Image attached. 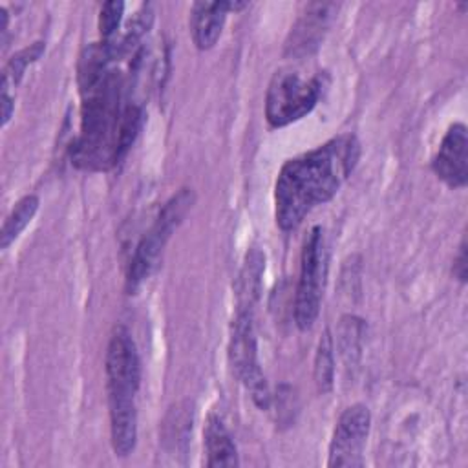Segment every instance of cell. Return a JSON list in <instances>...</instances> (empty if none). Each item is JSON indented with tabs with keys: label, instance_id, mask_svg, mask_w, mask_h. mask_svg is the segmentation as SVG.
<instances>
[{
	"label": "cell",
	"instance_id": "ac0fdd59",
	"mask_svg": "<svg viewBox=\"0 0 468 468\" xmlns=\"http://www.w3.org/2000/svg\"><path fill=\"white\" fill-rule=\"evenodd\" d=\"M122 11H124V4L121 0H112L106 2L101 7L99 13V33L102 37V40H112L119 29L121 18H122Z\"/></svg>",
	"mask_w": 468,
	"mask_h": 468
},
{
	"label": "cell",
	"instance_id": "30bf717a",
	"mask_svg": "<svg viewBox=\"0 0 468 468\" xmlns=\"http://www.w3.org/2000/svg\"><path fill=\"white\" fill-rule=\"evenodd\" d=\"M335 7H336L335 4H322V2L305 5V11L291 27V35L287 40V51L292 57L309 55L318 48Z\"/></svg>",
	"mask_w": 468,
	"mask_h": 468
},
{
	"label": "cell",
	"instance_id": "ffe728a7",
	"mask_svg": "<svg viewBox=\"0 0 468 468\" xmlns=\"http://www.w3.org/2000/svg\"><path fill=\"white\" fill-rule=\"evenodd\" d=\"M2 126H5L13 115L15 110V99L9 95V91H2Z\"/></svg>",
	"mask_w": 468,
	"mask_h": 468
},
{
	"label": "cell",
	"instance_id": "ba28073f",
	"mask_svg": "<svg viewBox=\"0 0 468 468\" xmlns=\"http://www.w3.org/2000/svg\"><path fill=\"white\" fill-rule=\"evenodd\" d=\"M371 428V413L364 404L342 411L329 444L327 466H362V452Z\"/></svg>",
	"mask_w": 468,
	"mask_h": 468
},
{
	"label": "cell",
	"instance_id": "3957f363",
	"mask_svg": "<svg viewBox=\"0 0 468 468\" xmlns=\"http://www.w3.org/2000/svg\"><path fill=\"white\" fill-rule=\"evenodd\" d=\"M194 192L192 188H181L176 196H172L161 212L157 214L154 225L144 232L141 241L135 247V252L130 260L128 272H126V291L128 294L135 292L139 285L150 276L152 269L155 267L166 241L170 239L172 232L179 227L186 212L192 208Z\"/></svg>",
	"mask_w": 468,
	"mask_h": 468
},
{
	"label": "cell",
	"instance_id": "5bb4252c",
	"mask_svg": "<svg viewBox=\"0 0 468 468\" xmlns=\"http://www.w3.org/2000/svg\"><path fill=\"white\" fill-rule=\"evenodd\" d=\"M38 205H40V201L35 194L24 196L15 205V208L9 212V216L5 218L4 225H2V232H0V247L2 249H7L20 236V232L27 227V223L37 214Z\"/></svg>",
	"mask_w": 468,
	"mask_h": 468
},
{
	"label": "cell",
	"instance_id": "6da1fadb",
	"mask_svg": "<svg viewBox=\"0 0 468 468\" xmlns=\"http://www.w3.org/2000/svg\"><path fill=\"white\" fill-rule=\"evenodd\" d=\"M360 157V143L342 133L314 150L289 159L274 185V214L282 230H294L316 207L329 201L351 176Z\"/></svg>",
	"mask_w": 468,
	"mask_h": 468
},
{
	"label": "cell",
	"instance_id": "d6986e66",
	"mask_svg": "<svg viewBox=\"0 0 468 468\" xmlns=\"http://www.w3.org/2000/svg\"><path fill=\"white\" fill-rule=\"evenodd\" d=\"M453 274L459 282H466V276H468V260H466V238L461 239V245H459V252L453 260Z\"/></svg>",
	"mask_w": 468,
	"mask_h": 468
},
{
	"label": "cell",
	"instance_id": "277c9868",
	"mask_svg": "<svg viewBox=\"0 0 468 468\" xmlns=\"http://www.w3.org/2000/svg\"><path fill=\"white\" fill-rule=\"evenodd\" d=\"M324 82L320 77L303 79L291 69L272 75L265 93V119L272 128L287 126L305 117L318 104Z\"/></svg>",
	"mask_w": 468,
	"mask_h": 468
},
{
	"label": "cell",
	"instance_id": "e0dca14e",
	"mask_svg": "<svg viewBox=\"0 0 468 468\" xmlns=\"http://www.w3.org/2000/svg\"><path fill=\"white\" fill-rule=\"evenodd\" d=\"M364 324L356 316H344L340 324V351L346 362L353 364L360 355V338H362Z\"/></svg>",
	"mask_w": 468,
	"mask_h": 468
},
{
	"label": "cell",
	"instance_id": "5b68a950",
	"mask_svg": "<svg viewBox=\"0 0 468 468\" xmlns=\"http://www.w3.org/2000/svg\"><path fill=\"white\" fill-rule=\"evenodd\" d=\"M325 261L324 230L322 227H313L302 247L300 276L294 298V322L302 331L311 329L318 318L327 269Z\"/></svg>",
	"mask_w": 468,
	"mask_h": 468
},
{
	"label": "cell",
	"instance_id": "7c38bea8",
	"mask_svg": "<svg viewBox=\"0 0 468 468\" xmlns=\"http://www.w3.org/2000/svg\"><path fill=\"white\" fill-rule=\"evenodd\" d=\"M205 450H207V466H238V450L236 444L225 428L223 420L218 415H208L205 430Z\"/></svg>",
	"mask_w": 468,
	"mask_h": 468
},
{
	"label": "cell",
	"instance_id": "8fae6325",
	"mask_svg": "<svg viewBox=\"0 0 468 468\" xmlns=\"http://www.w3.org/2000/svg\"><path fill=\"white\" fill-rule=\"evenodd\" d=\"M232 11L230 0L218 2H194L190 7V33L197 49H210L225 26L227 15Z\"/></svg>",
	"mask_w": 468,
	"mask_h": 468
},
{
	"label": "cell",
	"instance_id": "9c48e42d",
	"mask_svg": "<svg viewBox=\"0 0 468 468\" xmlns=\"http://www.w3.org/2000/svg\"><path fill=\"white\" fill-rule=\"evenodd\" d=\"M435 176L450 188H463L468 181V132L463 122H453L431 161Z\"/></svg>",
	"mask_w": 468,
	"mask_h": 468
},
{
	"label": "cell",
	"instance_id": "52a82bcc",
	"mask_svg": "<svg viewBox=\"0 0 468 468\" xmlns=\"http://www.w3.org/2000/svg\"><path fill=\"white\" fill-rule=\"evenodd\" d=\"M106 378H108V406L135 404V395L141 384V360L135 342L124 325H117L106 347Z\"/></svg>",
	"mask_w": 468,
	"mask_h": 468
},
{
	"label": "cell",
	"instance_id": "4fadbf2b",
	"mask_svg": "<svg viewBox=\"0 0 468 468\" xmlns=\"http://www.w3.org/2000/svg\"><path fill=\"white\" fill-rule=\"evenodd\" d=\"M265 271V254L258 247H250L245 254L243 267L238 278V309L254 311L261 292V276Z\"/></svg>",
	"mask_w": 468,
	"mask_h": 468
},
{
	"label": "cell",
	"instance_id": "9a60e30c",
	"mask_svg": "<svg viewBox=\"0 0 468 468\" xmlns=\"http://www.w3.org/2000/svg\"><path fill=\"white\" fill-rule=\"evenodd\" d=\"M335 380V356H333V338L329 329L324 331L316 355H314V382L320 393H327Z\"/></svg>",
	"mask_w": 468,
	"mask_h": 468
},
{
	"label": "cell",
	"instance_id": "7a4b0ae2",
	"mask_svg": "<svg viewBox=\"0 0 468 468\" xmlns=\"http://www.w3.org/2000/svg\"><path fill=\"white\" fill-rule=\"evenodd\" d=\"M82 93L80 133L71 146V159L86 170H108L115 166L135 141L143 112L141 106L124 101L119 71H108L95 86Z\"/></svg>",
	"mask_w": 468,
	"mask_h": 468
},
{
	"label": "cell",
	"instance_id": "8992f818",
	"mask_svg": "<svg viewBox=\"0 0 468 468\" xmlns=\"http://www.w3.org/2000/svg\"><path fill=\"white\" fill-rule=\"evenodd\" d=\"M254 311L238 309L230 325L229 338V360L238 380L247 388L254 404L267 410L271 404V393L265 375L258 360V344L254 333Z\"/></svg>",
	"mask_w": 468,
	"mask_h": 468
},
{
	"label": "cell",
	"instance_id": "2e32d148",
	"mask_svg": "<svg viewBox=\"0 0 468 468\" xmlns=\"http://www.w3.org/2000/svg\"><path fill=\"white\" fill-rule=\"evenodd\" d=\"M46 49L44 42H35L24 49H20L18 53H15L9 62L4 68V75H2V91H9V88L16 86L26 71V68L29 64H33L35 60H38L42 57Z\"/></svg>",
	"mask_w": 468,
	"mask_h": 468
}]
</instances>
